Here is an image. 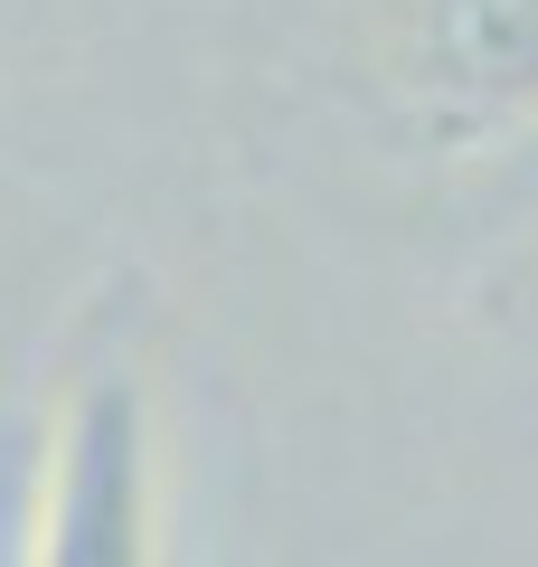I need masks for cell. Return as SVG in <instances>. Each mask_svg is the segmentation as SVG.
I'll return each instance as SVG.
<instances>
[{
    "instance_id": "obj_1",
    "label": "cell",
    "mask_w": 538,
    "mask_h": 567,
    "mask_svg": "<svg viewBox=\"0 0 538 567\" xmlns=\"http://www.w3.org/2000/svg\"><path fill=\"white\" fill-rule=\"evenodd\" d=\"M39 567H152L161 558V435L152 388L133 369H85L48 425L39 520H29Z\"/></svg>"
},
{
    "instance_id": "obj_2",
    "label": "cell",
    "mask_w": 538,
    "mask_h": 567,
    "mask_svg": "<svg viewBox=\"0 0 538 567\" xmlns=\"http://www.w3.org/2000/svg\"><path fill=\"white\" fill-rule=\"evenodd\" d=\"M387 85L444 162L519 142L538 123V0H397Z\"/></svg>"
}]
</instances>
